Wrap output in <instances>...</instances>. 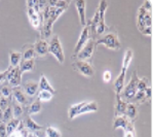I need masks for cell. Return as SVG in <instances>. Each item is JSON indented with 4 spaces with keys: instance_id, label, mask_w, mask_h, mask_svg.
<instances>
[{
    "instance_id": "6da1fadb",
    "label": "cell",
    "mask_w": 153,
    "mask_h": 137,
    "mask_svg": "<svg viewBox=\"0 0 153 137\" xmlns=\"http://www.w3.org/2000/svg\"><path fill=\"white\" fill-rule=\"evenodd\" d=\"M48 53H51L55 58L56 59L60 64H63L65 61V55L64 51H63L62 44H61L60 38H59L58 34L51 35V39L48 42Z\"/></svg>"
},
{
    "instance_id": "7a4b0ae2",
    "label": "cell",
    "mask_w": 153,
    "mask_h": 137,
    "mask_svg": "<svg viewBox=\"0 0 153 137\" xmlns=\"http://www.w3.org/2000/svg\"><path fill=\"white\" fill-rule=\"evenodd\" d=\"M138 82H139V77L137 75V71H134L133 74H131V81L128 85H126V87H124V89L121 91L120 93V98L122 100H131V99H134V97H135L136 93H137V86H138Z\"/></svg>"
},
{
    "instance_id": "3957f363",
    "label": "cell",
    "mask_w": 153,
    "mask_h": 137,
    "mask_svg": "<svg viewBox=\"0 0 153 137\" xmlns=\"http://www.w3.org/2000/svg\"><path fill=\"white\" fill-rule=\"evenodd\" d=\"M99 44H104L106 48L110 49H118L120 48V41L118 39L116 33H108V34L104 35L103 37L97 39L95 41V46H97Z\"/></svg>"
},
{
    "instance_id": "277c9868",
    "label": "cell",
    "mask_w": 153,
    "mask_h": 137,
    "mask_svg": "<svg viewBox=\"0 0 153 137\" xmlns=\"http://www.w3.org/2000/svg\"><path fill=\"white\" fill-rule=\"evenodd\" d=\"M73 68L76 70L77 72L81 73L82 75L88 77H91L95 74V70H94L93 66L91 65V63L88 61H76L73 63Z\"/></svg>"
},
{
    "instance_id": "5b68a950",
    "label": "cell",
    "mask_w": 153,
    "mask_h": 137,
    "mask_svg": "<svg viewBox=\"0 0 153 137\" xmlns=\"http://www.w3.org/2000/svg\"><path fill=\"white\" fill-rule=\"evenodd\" d=\"M122 128L124 131H131L135 132V128L131 121H129L126 115H118V117L114 118V122H113V129H118Z\"/></svg>"
},
{
    "instance_id": "8992f818",
    "label": "cell",
    "mask_w": 153,
    "mask_h": 137,
    "mask_svg": "<svg viewBox=\"0 0 153 137\" xmlns=\"http://www.w3.org/2000/svg\"><path fill=\"white\" fill-rule=\"evenodd\" d=\"M95 40L94 39H89V40L86 42L85 46H83L80 52L77 54V58L80 61H88L91 58L94 54V51H95Z\"/></svg>"
},
{
    "instance_id": "52a82bcc",
    "label": "cell",
    "mask_w": 153,
    "mask_h": 137,
    "mask_svg": "<svg viewBox=\"0 0 153 137\" xmlns=\"http://www.w3.org/2000/svg\"><path fill=\"white\" fill-rule=\"evenodd\" d=\"M6 79L13 88L20 87L21 82H22V73L20 71L19 66H16V67H10L9 66V71L7 73V79Z\"/></svg>"
},
{
    "instance_id": "ba28073f",
    "label": "cell",
    "mask_w": 153,
    "mask_h": 137,
    "mask_svg": "<svg viewBox=\"0 0 153 137\" xmlns=\"http://www.w3.org/2000/svg\"><path fill=\"white\" fill-rule=\"evenodd\" d=\"M89 39H91V28H89V25L88 24L86 26H84L83 29H82L78 41H77L76 46H75V48H74V53L78 54L79 52H80V49L85 46V43Z\"/></svg>"
},
{
    "instance_id": "9c48e42d",
    "label": "cell",
    "mask_w": 153,
    "mask_h": 137,
    "mask_svg": "<svg viewBox=\"0 0 153 137\" xmlns=\"http://www.w3.org/2000/svg\"><path fill=\"white\" fill-rule=\"evenodd\" d=\"M13 95L16 99V102H18L19 104L21 105L28 104V97L24 92V90L21 88V87H15V88H13Z\"/></svg>"
},
{
    "instance_id": "30bf717a",
    "label": "cell",
    "mask_w": 153,
    "mask_h": 137,
    "mask_svg": "<svg viewBox=\"0 0 153 137\" xmlns=\"http://www.w3.org/2000/svg\"><path fill=\"white\" fill-rule=\"evenodd\" d=\"M35 55L43 57L48 53V43L44 39H39L34 43Z\"/></svg>"
},
{
    "instance_id": "8fae6325",
    "label": "cell",
    "mask_w": 153,
    "mask_h": 137,
    "mask_svg": "<svg viewBox=\"0 0 153 137\" xmlns=\"http://www.w3.org/2000/svg\"><path fill=\"white\" fill-rule=\"evenodd\" d=\"M126 68H121V71L118 74V76L116 77L114 82V90L116 95H120L121 91L123 90L124 87V79H126Z\"/></svg>"
},
{
    "instance_id": "7c38bea8",
    "label": "cell",
    "mask_w": 153,
    "mask_h": 137,
    "mask_svg": "<svg viewBox=\"0 0 153 137\" xmlns=\"http://www.w3.org/2000/svg\"><path fill=\"white\" fill-rule=\"evenodd\" d=\"M77 11L79 15V20H80V24L83 26H86V16H85V1L83 0H78L75 2Z\"/></svg>"
},
{
    "instance_id": "4fadbf2b",
    "label": "cell",
    "mask_w": 153,
    "mask_h": 137,
    "mask_svg": "<svg viewBox=\"0 0 153 137\" xmlns=\"http://www.w3.org/2000/svg\"><path fill=\"white\" fill-rule=\"evenodd\" d=\"M27 13H28V16H29V20H30V22H31V24L33 25V27L36 28V29L40 28L39 13H37L33 7H27Z\"/></svg>"
},
{
    "instance_id": "5bb4252c",
    "label": "cell",
    "mask_w": 153,
    "mask_h": 137,
    "mask_svg": "<svg viewBox=\"0 0 153 137\" xmlns=\"http://www.w3.org/2000/svg\"><path fill=\"white\" fill-rule=\"evenodd\" d=\"M128 102L122 100L119 95H116V103H115V117L118 115H124L126 112V108Z\"/></svg>"
},
{
    "instance_id": "9a60e30c",
    "label": "cell",
    "mask_w": 153,
    "mask_h": 137,
    "mask_svg": "<svg viewBox=\"0 0 153 137\" xmlns=\"http://www.w3.org/2000/svg\"><path fill=\"white\" fill-rule=\"evenodd\" d=\"M23 90H24V92L27 96H35L37 94V92H38V84L33 81L27 82L24 85V89Z\"/></svg>"
},
{
    "instance_id": "2e32d148",
    "label": "cell",
    "mask_w": 153,
    "mask_h": 137,
    "mask_svg": "<svg viewBox=\"0 0 153 137\" xmlns=\"http://www.w3.org/2000/svg\"><path fill=\"white\" fill-rule=\"evenodd\" d=\"M38 87L40 88L41 91H48V92H49V93L53 94V95H55V94L56 93V90L51 86V84H49V82L48 81V79H46V76L44 74H42L40 76Z\"/></svg>"
},
{
    "instance_id": "e0dca14e",
    "label": "cell",
    "mask_w": 153,
    "mask_h": 137,
    "mask_svg": "<svg viewBox=\"0 0 153 137\" xmlns=\"http://www.w3.org/2000/svg\"><path fill=\"white\" fill-rule=\"evenodd\" d=\"M124 115L129 120V121H133L137 118L138 115V109L137 106H136L134 103H128L126 104V112H124Z\"/></svg>"
},
{
    "instance_id": "ac0fdd59",
    "label": "cell",
    "mask_w": 153,
    "mask_h": 137,
    "mask_svg": "<svg viewBox=\"0 0 153 137\" xmlns=\"http://www.w3.org/2000/svg\"><path fill=\"white\" fill-rule=\"evenodd\" d=\"M35 67V60L34 59H30V60H23L20 63V71L21 73H24L26 71H32Z\"/></svg>"
},
{
    "instance_id": "d6986e66",
    "label": "cell",
    "mask_w": 153,
    "mask_h": 137,
    "mask_svg": "<svg viewBox=\"0 0 153 137\" xmlns=\"http://www.w3.org/2000/svg\"><path fill=\"white\" fill-rule=\"evenodd\" d=\"M148 11L146 10L144 8V6H141L140 8H139L138 10V28L139 30H140L141 32H143V30L146 28L145 26V16H146V13H147Z\"/></svg>"
},
{
    "instance_id": "ffe728a7",
    "label": "cell",
    "mask_w": 153,
    "mask_h": 137,
    "mask_svg": "<svg viewBox=\"0 0 153 137\" xmlns=\"http://www.w3.org/2000/svg\"><path fill=\"white\" fill-rule=\"evenodd\" d=\"M25 127L27 130H29V131H33V132L40 131V130H42V128H43L42 126L37 124V123L35 122L31 117H27L25 119Z\"/></svg>"
},
{
    "instance_id": "44dd1931",
    "label": "cell",
    "mask_w": 153,
    "mask_h": 137,
    "mask_svg": "<svg viewBox=\"0 0 153 137\" xmlns=\"http://www.w3.org/2000/svg\"><path fill=\"white\" fill-rule=\"evenodd\" d=\"M86 103V101H82V102L76 103V104L72 105L69 107V110H68V117H69L70 120H73L75 117H77L79 113V110L81 109V107Z\"/></svg>"
},
{
    "instance_id": "7402d4cb",
    "label": "cell",
    "mask_w": 153,
    "mask_h": 137,
    "mask_svg": "<svg viewBox=\"0 0 153 137\" xmlns=\"http://www.w3.org/2000/svg\"><path fill=\"white\" fill-rule=\"evenodd\" d=\"M22 61V53L20 52L10 51L9 53V62H10V67H16Z\"/></svg>"
},
{
    "instance_id": "603a6c76",
    "label": "cell",
    "mask_w": 153,
    "mask_h": 137,
    "mask_svg": "<svg viewBox=\"0 0 153 137\" xmlns=\"http://www.w3.org/2000/svg\"><path fill=\"white\" fill-rule=\"evenodd\" d=\"M98 103L96 101H91V102H86L85 104L81 107V109L79 110V115H82V113L85 112H98Z\"/></svg>"
},
{
    "instance_id": "cb8c5ba5",
    "label": "cell",
    "mask_w": 153,
    "mask_h": 137,
    "mask_svg": "<svg viewBox=\"0 0 153 137\" xmlns=\"http://www.w3.org/2000/svg\"><path fill=\"white\" fill-rule=\"evenodd\" d=\"M20 123H21L20 119H16V118H13L10 121L6 123L5 127H6V134H7V136L9 134L13 133V132L16 131V129L20 126Z\"/></svg>"
},
{
    "instance_id": "d4e9b609",
    "label": "cell",
    "mask_w": 153,
    "mask_h": 137,
    "mask_svg": "<svg viewBox=\"0 0 153 137\" xmlns=\"http://www.w3.org/2000/svg\"><path fill=\"white\" fill-rule=\"evenodd\" d=\"M35 52H34V44H28L25 46V51L23 54V59L24 60H30V59H34Z\"/></svg>"
},
{
    "instance_id": "484cf974",
    "label": "cell",
    "mask_w": 153,
    "mask_h": 137,
    "mask_svg": "<svg viewBox=\"0 0 153 137\" xmlns=\"http://www.w3.org/2000/svg\"><path fill=\"white\" fill-rule=\"evenodd\" d=\"M41 109H42L41 102L39 100H36L30 104L29 108H28V113H29V115H34V113H38L41 112Z\"/></svg>"
},
{
    "instance_id": "4316f807",
    "label": "cell",
    "mask_w": 153,
    "mask_h": 137,
    "mask_svg": "<svg viewBox=\"0 0 153 137\" xmlns=\"http://www.w3.org/2000/svg\"><path fill=\"white\" fill-rule=\"evenodd\" d=\"M134 52L131 49H126V53H124V57H123V62H122V68H126L128 69V65L131 64V58H133Z\"/></svg>"
},
{
    "instance_id": "83f0119b",
    "label": "cell",
    "mask_w": 153,
    "mask_h": 137,
    "mask_svg": "<svg viewBox=\"0 0 153 137\" xmlns=\"http://www.w3.org/2000/svg\"><path fill=\"white\" fill-rule=\"evenodd\" d=\"M48 5L51 6H53V7H56V8H65L67 9L68 5L70 4L69 1H64V0H56V1H49L48 2Z\"/></svg>"
},
{
    "instance_id": "f1b7e54d",
    "label": "cell",
    "mask_w": 153,
    "mask_h": 137,
    "mask_svg": "<svg viewBox=\"0 0 153 137\" xmlns=\"http://www.w3.org/2000/svg\"><path fill=\"white\" fill-rule=\"evenodd\" d=\"M45 134H46V136H48V137H62L61 132L59 131L56 128H55V127H53V126L46 127Z\"/></svg>"
},
{
    "instance_id": "f546056e",
    "label": "cell",
    "mask_w": 153,
    "mask_h": 137,
    "mask_svg": "<svg viewBox=\"0 0 153 137\" xmlns=\"http://www.w3.org/2000/svg\"><path fill=\"white\" fill-rule=\"evenodd\" d=\"M0 93H1V96L9 99L13 95V89L10 88L9 85H2L1 88H0Z\"/></svg>"
},
{
    "instance_id": "4dcf8cb0",
    "label": "cell",
    "mask_w": 153,
    "mask_h": 137,
    "mask_svg": "<svg viewBox=\"0 0 153 137\" xmlns=\"http://www.w3.org/2000/svg\"><path fill=\"white\" fill-rule=\"evenodd\" d=\"M13 118H16V119H20V117L23 115V112H24V109H23L22 105L19 104L18 102H16V103H13Z\"/></svg>"
},
{
    "instance_id": "1f68e13d",
    "label": "cell",
    "mask_w": 153,
    "mask_h": 137,
    "mask_svg": "<svg viewBox=\"0 0 153 137\" xmlns=\"http://www.w3.org/2000/svg\"><path fill=\"white\" fill-rule=\"evenodd\" d=\"M53 94L49 93L48 91H40L38 93V100L40 102H46V101H49L51 98H53Z\"/></svg>"
},
{
    "instance_id": "d6a6232c",
    "label": "cell",
    "mask_w": 153,
    "mask_h": 137,
    "mask_svg": "<svg viewBox=\"0 0 153 137\" xmlns=\"http://www.w3.org/2000/svg\"><path fill=\"white\" fill-rule=\"evenodd\" d=\"M13 118V108L10 106H8L7 108L3 110V123H7L8 121H10Z\"/></svg>"
},
{
    "instance_id": "836d02e7",
    "label": "cell",
    "mask_w": 153,
    "mask_h": 137,
    "mask_svg": "<svg viewBox=\"0 0 153 137\" xmlns=\"http://www.w3.org/2000/svg\"><path fill=\"white\" fill-rule=\"evenodd\" d=\"M148 88V79L146 77H143L142 79H139L137 90L138 91H145Z\"/></svg>"
},
{
    "instance_id": "e575fe53",
    "label": "cell",
    "mask_w": 153,
    "mask_h": 137,
    "mask_svg": "<svg viewBox=\"0 0 153 137\" xmlns=\"http://www.w3.org/2000/svg\"><path fill=\"white\" fill-rule=\"evenodd\" d=\"M9 106V99L5 98V97L1 96L0 97V108L2 110H4L5 108H7Z\"/></svg>"
},
{
    "instance_id": "d590c367",
    "label": "cell",
    "mask_w": 153,
    "mask_h": 137,
    "mask_svg": "<svg viewBox=\"0 0 153 137\" xmlns=\"http://www.w3.org/2000/svg\"><path fill=\"white\" fill-rule=\"evenodd\" d=\"M21 134H22V137H38L35 133L33 132H29V130L27 129H22L20 130Z\"/></svg>"
},
{
    "instance_id": "8d00e7d4",
    "label": "cell",
    "mask_w": 153,
    "mask_h": 137,
    "mask_svg": "<svg viewBox=\"0 0 153 137\" xmlns=\"http://www.w3.org/2000/svg\"><path fill=\"white\" fill-rule=\"evenodd\" d=\"M134 99H135V100H137V101H141V100H143V99H146L145 92L144 91H137V93H136Z\"/></svg>"
},
{
    "instance_id": "74e56055",
    "label": "cell",
    "mask_w": 153,
    "mask_h": 137,
    "mask_svg": "<svg viewBox=\"0 0 153 137\" xmlns=\"http://www.w3.org/2000/svg\"><path fill=\"white\" fill-rule=\"evenodd\" d=\"M111 79H112L111 71H110V70H106V71H104V73H103V79H104V82H109L111 81Z\"/></svg>"
},
{
    "instance_id": "f35d334b",
    "label": "cell",
    "mask_w": 153,
    "mask_h": 137,
    "mask_svg": "<svg viewBox=\"0 0 153 137\" xmlns=\"http://www.w3.org/2000/svg\"><path fill=\"white\" fill-rule=\"evenodd\" d=\"M7 134H6V127L4 123H1L0 124V137H6Z\"/></svg>"
},
{
    "instance_id": "ab89813d",
    "label": "cell",
    "mask_w": 153,
    "mask_h": 137,
    "mask_svg": "<svg viewBox=\"0 0 153 137\" xmlns=\"http://www.w3.org/2000/svg\"><path fill=\"white\" fill-rule=\"evenodd\" d=\"M8 71H9V67L5 70V71L0 72V84H1V82H3L4 81H6V79H7V73H8Z\"/></svg>"
},
{
    "instance_id": "60d3db41",
    "label": "cell",
    "mask_w": 153,
    "mask_h": 137,
    "mask_svg": "<svg viewBox=\"0 0 153 137\" xmlns=\"http://www.w3.org/2000/svg\"><path fill=\"white\" fill-rule=\"evenodd\" d=\"M143 6H144V8H145L147 11H151L152 2L150 1V0H147V1H145L144 3H143Z\"/></svg>"
},
{
    "instance_id": "b9f144b4",
    "label": "cell",
    "mask_w": 153,
    "mask_h": 137,
    "mask_svg": "<svg viewBox=\"0 0 153 137\" xmlns=\"http://www.w3.org/2000/svg\"><path fill=\"white\" fill-rule=\"evenodd\" d=\"M151 91H152V90H151V88H150V87H148V88L145 90L144 92H145V96H146V98H148V99L151 98Z\"/></svg>"
},
{
    "instance_id": "7bdbcfd3",
    "label": "cell",
    "mask_w": 153,
    "mask_h": 137,
    "mask_svg": "<svg viewBox=\"0 0 153 137\" xmlns=\"http://www.w3.org/2000/svg\"><path fill=\"white\" fill-rule=\"evenodd\" d=\"M7 137H22V134H21V132L20 131H15V132H13L11 134H9V135Z\"/></svg>"
},
{
    "instance_id": "ee69618b",
    "label": "cell",
    "mask_w": 153,
    "mask_h": 137,
    "mask_svg": "<svg viewBox=\"0 0 153 137\" xmlns=\"http://www.w3.org/2000/svg\"><path fill=\"white\" fill-rule=\"evenodd\" d=\"M124 137H135V132L124 131Z\"/></svg>"
},
{
    "instance_id": "f6af8a7d",
    "label": "cell",
    "mask_w": 153,
    "mask_h": 137,
    "mask_svg": "<svg viewBox=\"0 0 153 137\" xmlns=\"http://www.w3.org/2000/svg\"><path fill=\"white\" fill-rule=\"evenodd\" d=\"M0 121L3 122V110L0 108Z\"/></svg>"
},
{
    "instance_id": "bcb514c9",
    "label": "cell",
    "mask_w": 153,
    "mask_h": 137,
    "mask_svg": "<svg viewBox=\"0 0 153 137\" xmlns=\"http://www.w3.org/2000/svg\"><path fill=\"white\" fill-rule=\"evenodd\" d=\"M0 97H1V93H0Z\"/></svg>"
}]
</instances>
